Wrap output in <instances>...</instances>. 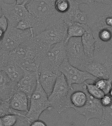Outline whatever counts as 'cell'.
I'll return each instance as SVG.
<instances>
[{"instance_id": "cell-22", "label": "cell", "mask_w": 112, "mask_h": 126, "mask_svg": "<svg viewBox=\"0 0 112 126\" xmlns=\"http://www.w3.org/2000/svg\"><path fill=\"white\" fill-rule=\"evenodd\" d=\"M85 32V24L73 23L69 24L67 28V37L65 43L69 39L73 37H81Z\"/></svg>"}, {"instance_id": "cell-23", "label": "cell", "mask_w": 112, "mask_h": 126, "mask_svg": "<svg viewBox=\"0 0 112 126\" xmlns=\"http://www.w3.org/2000/svg\"><path fill=\"white\" fill-rule=\"evenodd\" d=\"M84 85H85L87 92L91 96H92L93 98L100 100L101 98L105 95L102 91L100 90L98 87L96 86V85L94 83H90L85 82Z\"/></svg>"}, {"instance_id": "cell-26", "label": "cell", "mask_w": 112, "mask_h": 126, "mask_svg": "<svg viewBox=\"0 0 112 126\" xmlns=\"http://www.w3.org/2000/svg\"><path fill=\"white\" fill-rule=\"evenodd\" d=\"M108 123L112 124V101L108 106L103 107L102 118L100 122V125H104Z\"/></svg>"}, {"instance_id": "cell-21", "label": "cell", "mask_w": 112, "mask_h": 126, "mask_svg": "<svg viewBox=\"0 0 112 126\" xmlns=\"http://www.w3.org/2000/svg\"><path fill=\"white\" fill-rule=\"evenodd\" d=\"M3 72L5 73L8 78L15 83L19 82L24 74L23 69L11 60L6 66Z\"/></svg>"}, {"instance_id": "cell-4", "label": "cell", "mask_w": 112, "mask_h": 126, "mask_svg": "<svg viewBox=\"0 0 112 126\" xmlns=\"http://www.w3.org/2000/svg\"><path fill=\"white\" fill-rule=\"evenodd\" d=\"M67 25L62 18L57 20L49 26L43 31L33 36L36 41L43 48L47 50L56 43L65 41L67 37Z\"/></svg>"}, {"instance_id": "cell-35", "label": "cell", "mask_w": 112, "mask_h": 126, "mask_svg": "<svg viewBox=\"0 0 112 126\" xmlns=\"http://www.w3.org/2000/svg\"><path fill=\"white\" fill-rule=\"evenodd\" d=\"M109 69H111L112 67V53L106 59L104 63Z\"/></svg>"}, {"instance_id": "cell-30", "label": "cell", "mask_w": 112, "mask_h": 126, "mask_svg": "<svg viewBox=\"0 0 112 126\" xmlns=\"http://www.w3.org/2000/svg\"><path fill=\"white\" fill-rule=\"evenodd\" d=\"M9 27V23L7 18L3 15L0 16V42L3 39L4 35Z\"/></svg>"}, {"instance_id": "cell-38", "label": "cell", "mask_w": 112, "mask_h": 126, "mask_svg": "<svg viewBox=\"0 0 112 126\" xmlns=\"http://www.w3.org/2000/svg\"><path fill=\"white\" fill-rule=\"evenodd\" d=\"M3 0H0V16L2 15V11H1V3Z\"/></svg>"}, {"instance_id": "cell-19", "label": "cell", "mask_w": 112, "mask_h": 126, "mask_svg": "<svg viewBox=\"0 0 112 126\" xmlns=\"http://www.w3.org/2000/svg\"><path fill=\"white\" fill-rule=\"evenodd\" d=\"M81 38L85 55L90 61L93 60L96 45V39L94 37L92 32L87 24H85V32Z\"/></svg>"}, {"instance_id": "cell-12", "label": "cell", "mask_w": 112, "mask_h": 126, "mask_svg": "<svg viewBox=\"0 0 112 126\" xmlns=\"http://www.w3.org/2000/svg\"><path fill=\"white\" fill-rule=\"evenodd\" d=\"M87 95L88 98L85 106L79 108H74L78 114L85 117L86 125L91 119H98L100 122L103 115V106L100 100L93 98L88 93Z\"/></svg>"}, {"instance_id": "cell-18", "label": "cell", "mask_w": 112, "mask_h": 126, "mask_svg": "<svg viewBox=\"0 0 112 126\" xmlns=\"http://www.w3.org/2000/svg\"><path fill=\"white\" fill-rule=\"evenodd\" d=\"M17 91V83L10 79L3 71L0 72V98L2 101H9Z\"/></svg>"}, {"instance_id": "cell-29", "label": "cell", "mask_w": 112, "mask_h": 126, "mask_svg": "<svg viewBox=\"0 0 112 126\" xmlns=\"http://www.w3.org/2000/svg\"><path fill=\"white\" fill-rule=\"evenodd\" d=\"M17 115L9 114L1 117L3 126H14L17 121Z\"/></svg>"}, {"instance_id": "cell-28", "label": "cell", "mask_w": 112, "mask_h": 126, "mask_svg": "<svg viewBox=\"0 0 112 126\" xmlns=\"http://www.w3.org/2000/svg\"><path fill=\"white\" fill-rule=\"evenodd\" d=\"M9 114H16L17 116L22 115L21 114H19L15 111H14L9 106V101H3V102L0 104V117L1 118L5 115ZM24 115V114H22Z\"/></svg>"}, {"instance_id": "cell-39", "label": "cell", "mask_w": 112, "mask_h": 126, "mask_svg": "<svg viewBox=\"0 0 112 126\" xmlns=\"http://www.w3.org/2000/svg\"><path fill=\"white\" fill-rule=\"evenodd\" d=\"M0 126H3V121H2V119L1 117H0Z\"/></svg>"}, {"instance_id": "cell-11", "label": "cell", "mask_w": 112, "mask_h": 126, "mask_svg": "<svg viewBox=\"0 0 112 126\" xmlns=\"http://www.w3.org/2000/svg\"><path fill=\"white\" fill-rule=\"evenodd\" d=\"M2 15L7 18L9 26L15 27L22 20L27 18L30 15L25 5H19L15 2L9 3L3 1L1 3Z\"/></svg>"}, {"instance_id": "cell-25", "label": "cell", "mask_w": 112, "mask_h": 126, "mask_svg": "<svg viewBox=\"0 0 112 126\" xmlns=\"http://www.w3.org/2000/svg\"><path fill=\"white\" fill-rule=\"evenodd\" d=\"M96 86L104 92L105 94H108L112 88V79H96L94 81Z\"/></svg>"}, {"instance_id": "cell-37", "label": "cell", "mask_w": 112, "mask_h": 126, "mask_svg": "<svg viewBox=\"0 0 112 126\" xmlns=\"http://www.w3.org/2000/svg\"><path fill=\"white\" fill-rule=\"evenodd\" d=\"M28 1V0H15V2L17 4H19V5H25L27 3V2Z\"/></svg>"}, {"instance_id": "cell-7", "label": "cell", "mask_w": 112, "mask_h": 126, "mask_svg": "<svg viewBox=\"0 0 112 126\" xmlns=\"http://www.w3.org/2000/svg\"><path fill=\"white\" fill-rule=\"evenodd\" d=\"M66 59V43L65 41H61L51 46L47 50L39 68L49 69L58 74H61L59 67Z\"/></svg>"}, {"instance_id": "cell-16", "label": "cell", "mask_w": 112, "mask_h": 126, "mask_svg": "<svg viewBox=\"0 0 112 126\" xmlns=\"http://www.w3.org/2000/svg\"><path fill=\"white\" fill-rule=\"evenodd\" d=\"M82 70L92 75L96 79H108L110 76V69L104 63L94 60L88 61Z\"/></svg>"}, {"instance_id": "cell-24", "label": "cell", "mask_w": 112, "mask_h": 126, "mask_svg": "<svg viewBox=\"0 0 112 126\" xmlns=\"http://www.w3.org/2000/svg\"><path fill=\"white\" fill-rule=\"evenodd\" d=\"M53 7L55 11L61 15L67 13L71 7L70 0H54Z\"/></svg>"}, {"instance_id": "cell-14", "label": "cell", "mask_w": 112, "mask_h": 126, "mask_svg": "<svg viewBox=\"0 0 112 126\" xmlns=\"http://www.w3.org/2000/svg\"><path fill=\"white\" fill-rule=\"evenodd\" d=\"M59 75L53 71L47 68H39L38 70V81L48 96L51 93Z\"/></svg>"}, {"instance_id": "cell-3", "label": "cell", "mask_w": 112, "mask_h": 126, "mask_svg": "<svg viewBox=\"0 0 112 126\" xmlns=\"http://www.w3.org/2000/svg\"><path fill=\"white\" fill-rule=\"evenodd\" d=\"M53 2L54 0H28L26 4L29 13L38 22V28L33 32L34 36L61 18L62 15L55 11Z\"/></svg>"}, {"instance_id": "cell-20", "label": "cell", "mask_w": 112, "mask_h": 126, "mask_svg": "<svg viewBox=\"0 0 112 126\" xmlns=\"http://www.w3.org/2000/svg\"><path fill=\"white\" fill-rule=\"evenodd\" d=\"M87 98H88L87 92L85 89V85L83 83L81 89L75 90L73 89V91L70 94L69 108H72L74 109V108H79L83 107L87 103Z\"/></svg>"}, {"instance_id": "cell-31", "label": "cell", "mask_w": 112, "mask_h": 126, "mask_svg": "<svg viewBox=\"0 0 112 126\" xmlns=\"http://www.w3.org/2000/svg\"><path fill=\"white\" fill-rule=\"evenodd\" d=\"M31 122L28 120L25 115H19L17 116V121L14 126H30Z\"/></svg>"}, {"instance_id": "cell-9", "label": "cell", "mask_w": 112, "mask_h": 126, "mask_svg": "<svg viewBox=\"0 0 112 126\" xmlns=\"http://www.w3.org/2000/svg\"><path fill=\"white\" fill-rule=\"evenodd\" d=\"M60 74L63 75L70 88L73 89L74 85H81L88 80L94 81L96 79L86 71L79 69L69 64L67 60H65L59 67Z\"/></svg>"}, {"instance_id": "cell-1", "label": "cell", "mask_w": 112, "mask_h": 126, "mask_svg": "<svg viewBox=\"0 0 112 126\" xmlns=\"http://www.w3.org/2000/svg\"><path fill=\"white\" fill-rule=\"evenodd\" d=\"M88 16L87 25L96 39L93 60L104 63L112 53V4L94 3Z\"/></svg>"}, {"instance_id": "cell-15", "label": "cell", "mask_w": 112, "mask_h": 126, "mask_svg": "<svg viewBox=\"0 0 112 126\" xmlns=\"http://www.w3.org/2000/svg\"><path fill=\"white\" fill-rule=\"evenodd\" d=\"M61 18L68 26L73 23L87 24L88 22L87 13L81 11L79 5L72 1H71V7L68 12L61 16Z\"/></svg>"}, {"instance_id": "cell-13", "label": "cell", "mask_w": 112, "mask_h": 126, "mask_svg": "<svg viewBox=\"0 0 112 126\" xmlns=\"http://www.w3.org/2000/svg\"><path fill=\"white\" fill-rule=\"evenodd\" d=\"M38 83V72L24 70V74L17 83V90L25 93L29 98L35 90Z\"/></svg>"}, {"instance_id": "cell-33", "label": "cell", "mask_w": 112, "mask_h": 126, "mask_svg": "<svg viewBox=\"0 0 112 126\" xmlns=\"http://www.w3.org/2000/svg\"><path fill=\"white\" fill-rule=\"evenodd\" d=\"M70 1L73 2V3H77L79 5H80L81 4H85V5L89 6V7H91L94 3V0H70Z\"/></svg>"}, {"instance_id": "cell-40", "label": "cell", "mask_w": 112, "mask_h": 126, "mask_svg": "<svg viewBox=\"0 0 112 126\" xmlns=\"http://www.w3.org/2000/svg\"><path fill=\"white\" fill-rule=\"evenodd\" d=\"M109 95H110V96H111V97H112V88L111 89V90H110V93H109Z\"/></svg>"}, {"instance_id": "cell-32", "label": "cell", "mask_w": 112, "mask_h": 126, "mask_svg": "<svg viewBox=\"0 0 112 126\" xmlns=\"http://www.w3.org/2000/svg\"><path fill=\"white\" fill-rule=\"evenodd\" d=\"M112 98L109 94H105L100 99V102L103 107H107L112 103Z\"/></svg>"}, {"instance_id": "cell-8", "label": "cell", "mask_w": 112, "mask_h": 126, "mask_svg": "<svg viewBox=\"0 0 112 126\" xmlns=\"http://www.w3.org/2000/svg\"><path fill=\"white\" fill-rule=\"evenodd\" d=\"M33 36L32 30H21L15 27L9 26L3 39L0 42V48L11 52Z\"/></svg>"}, {"instance_id": "cell-17", "label": "cell", "mask_w": 112, "mask_h": 126, "mask_svg": "<svg viewBox=\"0 0 112 126\" xmlns=\"http://www.w3.org/2000/svg\"><path fill=\"white\" fill-rule=\"evenodd\" d=\"M9 103L12 110L25 115L29 108V98L25 93L17 90L9 99Z\"/></svg>"}, {"instance_id": "cell-36", "label": "cell", "mask_w": 112, "mask_h": 126, "mask_svg": "<svg viewBox=\"0 0 112 126\" xmlns=\"http://www.w3.org/2000/svg\"><path fill=\"white\" fill-rule=\"evenodd\" d=\"M95 3L102 5H112V0H94Z\"/></svg>"}, {"instance_id": "cell-34", "label": "cell", "mask_w": 112, "mask_h": 126, "mask_svg": "<svg viewBox=\"0 0 112 126\" xmlns=\"http://www.w3.org/2000/svg\"><path fill=\"white\" fill-rule=\"evenodd\" d=\"M30 126H47V124H45V122H44V121L38 119V120L32 121V122L30 123Z\"/></svg>"}, {"instance_id": "cell-6", "label": "cell", "mask_w": 112, "mask_h": 126, "mask_svg": "<svg viewBox=\"0 0 112 126\" xmlns=\"http://www.w3.org/2000/svg\"><path fill=\"white\" fill-rule=\"evenodd\" d=\"M51 109L52 108L48 100V95L44 91L38 79L36 87L30 97L29 108L25 116L32 122L38 120L44 111Z\"/></svg>"}, {"instance_id": "cell-10", "label": "cell", "mask_w": 112, "mask_h": 126, "mask_svg": "<svg viewBox=\"0 0 112 126\" xmlns=\"http://www.w3.org/2000/svg\"><path fill=\"white\" fill-rule=\"evenodd\" d=\"M66 55L69 64L81 70L90 61L85 55L81 37L71 38L66 42Z\"/></svg>"}, {"instance_id": "cell-5", "label": "cell", "mask_w": 112, "mask_h": 126, "mask_svg": "<svg viewBox=\"0 0 112 126\" xmlns=\"http://www.w3.org/2000/svg\"><path fill=\"white\" fill-rule=\"evenodd\" d=\"M73 90L69 86L63 75L59 74L51 93L48 96L51 108L58 114H61L69 108L70 106L69 96Z\"/></svg>"}, {"instance_id": "cell-27", "label": "cell", "mask_w": 112, "mask_h": 126, "mask_svg": "<svg viewBox=\"0 0 112 126\" xmlns=\"http://www.w3.org/2000/svg\"><path fill=\"white\" fill-rule=\"evenodd\" d=\"M11 61L10 53L0 48V72L3 71L6 66Z\"/></svg>"}, {"instance_id": "cell-2", "label": "cell", "mask_w": 112, "mask_h": 126, "mask_svg": "<svg viewBox=\"0 0 112 126\" xmlns=\"http://www.w3.org/2000/svg\"><path fill=\"white\" fill-rule=\"evenodd\" d=\"M46 52L32 37L9 53L11 60L24 70L37 72Z\"/></svg>"}, {"instance_id": "cell-41", "label": "cell", "mask_w": 112, "mask_h": 126, "mask_svg": "<svg viewBox=\"0 0 112 126\" xmlns=\"http://www.w3.org/2000/svg\"><path fill=\"white\" fill-rule=\"evenodd\" d=\"M2 102H3V101H2L1 99V98H0V104H1V103Z\"/></svg>"}]
</instances>
